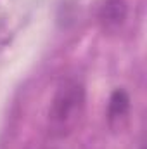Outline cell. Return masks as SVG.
<instances>
[{"mask_svg": "<svg viewBox=\"0 0 147 149\" xmlns=\"http://www.w3.org/2000/svg\"><path fill=\"white\" fill-rule=\"evenodd\" d=\"M87 106V94L81 81L68 78L64 80L52 101L47 113V130L54 139H66L80 127Z\"/></svg>", "mask_w": 147, "mask_h": 149, "instance_id": "cell-1", "label": "cell"}, {"mask_svg": "<svg viewBox=\"0 0 147 149\" xmlns=\"http://www.w3.org/2000/svg\"><path fill=\"white\" fill-rule=\"evenodd\" d=\"M130 118V97L125 90L118 88L111 94L107 104V125L112 132H121Z\"/></svg>", "mask_w": 147, "mask_h": 149, "instance_id": "cell-2", "label": "cell"}, {"mask_svg": "<svg viewBox=\"0 0 147 149\" xmlns=\"http://www.w3.org/2000/svg\"><path fill=\"white\" fill-rule=\"evenodd\" d=\"M126 19L125 0H106L99 10V23L104 31L116 33Z\"/></svg>", "mask_w": 147, "mask_h": 149, "instance_id": "cell-3", "label": "cell"}, {"mask_svg": "<svg viewBox=\"0 0 147 149\" xmlns=\"http://www.w3.org/2000/svg\"><path fill=\"white\" fill-rule=\"evenodd\" d=\"M42 149H52V148H42Z\"/></svg>", "mask_w": 147, "mask_h": 149, "instance_id": "cell-4", "label": "cell"}]
</instances>
